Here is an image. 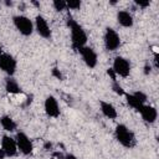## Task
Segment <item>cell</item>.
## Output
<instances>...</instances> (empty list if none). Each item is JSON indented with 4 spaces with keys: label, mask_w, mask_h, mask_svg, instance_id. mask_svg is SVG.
Wrapping results in <instances>:
<instances>
[{
    "label": "cell",
    "mask_w": 159,
    "mask_h": 159,
    "mask_svg": "<svg viewBox=\"0 0 159 159\" xmlns=\"http://www.w3.org/2000/svg\"><path fill=\"white\" fill-rule=\"evenodd\" d=\"M67 25L71 30V42H72V48L76 51H80L87 42V35L83 30V27L75 21L72 17H68Z\"/></svg>",
    "instance_id": "1"
},
{
    "label": "cell",
    "mask_w": 159,
    "mask_h": 159,
    "mask_svg": "<svg viewBox=\"0 0 159 159\" xmlns=\"http://www.w3.org/2000/svg\"><path fill=\"white\" fill-rule=\"evenodd\" d=\"M114 135H116V139L118 140L119 144H122L123 147L130 149L133 147H135L137 144V139H135V135L132 130H129L124 124H118L114 129Z\"/></svg>",
    "instance_id": "2"
},
{
    "label": "cell",
    "mask_w": 159,
    "mask_h": 159,
    "mask_svg": "<svg viewBox=\"0 0 159 159\" xmlns=\"http://www.w3.org/2000/svg\"><path fill=\"white\" fill-rule=\"evenodd\" d=\"M12 22H14L16 30L21 35H24V36H30L32 34V31H34V24H32V21L29 17L24 16V15H16V16H14L12 17Z\"/></svg>",
    "instance_id": "3"
},
{
    "label": "cell",
    "mask_w": 159,
    "mask_h": 159,
    "mask_svg": "<svg viewBox=\"0 0 159 159\" xmlns=\"http://www.w3.org/2000/svg\"><path fill=\"white\" fill-rule=\"evenodd\" d=\"M104 46L108 51H116L119 46H120V39L119 35L117 34L116 30H113L112 27H107L104 31Z\"/></svg>",
    "instance_id": "4"
},
{
    "label": "cell",
    "mask_w": 159,
    "mask_h": 159,
    "mask_svg": "<svg viewBox=\"0 0 159 159\" xmlns=\"http://www.w3.org/2000/svg\"><path fill=\"white\" fill-rule=\"evenodd\" d=\"M116 73V76H120L123 78L128 77L130 73V63L127 58L122 57V56H117L113 61V68H112Z\"/></svg>",
    "instance_id": "5"
},
{
    "label": "cell",
    "mask_w": 159,
    "mask_h": 159,
    "mask_svg": "<svg viewBox=\"0 0 159 159\" xmlns=\"http://www.w3.org/2000/svg\"><path fill=\"white\" fill-rule=\"evenodd\" d=\"M15 140H16L17 150H20L24 155H29V154L32 153V150H34L32 142L30 140V138L24 132H17L16 137H15Z\"/></svg>",
    "instance_id": "6"
},
{
    "label": "cell",
    "mask_w": 159,
    "mask_h": 159,
    "mask_svg": "<svg viewBox=\"0 0 159 159\" xmlns=\"http://www.w3.org/2000/svg\"><path fill=\"white\" fill-rule=\"evenodd\" d=\"M16 66H17V62L14 56H11L10 53H4V52L0 55V70H2L10 77L15 73Z\"/></svg>",
    "instance_id": "7"
},
{
    "label": "cell",
    "mask_w": 159,
    "mask_h": 159,
    "mask_svg": "<svg viewBox=\"0 0 159 159\" xmlns=\"http://www.w3.org/2000/svg\"><path fill=\"white\" fill-rule=\"evenodd\" d=\"M1 149L6 154V157H15L17 154V145L15 138L9 135H4L1 139Z\"/></svg>",
    "instance_id": "8"
},
{
    "label": "cell",
    "mask_w": 159,
    "mask_h": 159,
    "mask_svg": "<svg viewBox=\"0 0 159 159\" xmlns=\"http://www.w3.org/2000/svg\"><path fill=\"white\" fill-rule=\"evenodd\" d=\"M35 30L37 31V34L43 37V39H50L51 37V30H50V26L47 24V21L45 20L43 16L41 15H37L36 19H35Z\"/></svg>",
    "instance_id": "9"
},
{
    "label": "cell",
    "mask_w": 159,
    "mask_h": 159,
    "mask_svg": "<svg viewBox=\"0 0 159 159\" xmlns=\"http://www.w3.org/2000/svg\"><path fill=\"white\" fill-rule=\"evenodd\" d=\"M80 53H81V56H82L83 62H84L89 68H94V67H96V65H97V53L94 52L93 48L87 47V46H83V47L80 50Z\"/></svg>",
    "instance_id": "10"
},
{
    "label": "cell",
    "mask_w": 159,
    "mask_h": 159,
    "mask_svg": "<svg viewBox=\"0 0 159 159\" xmlns=\"http://www.w3.org/2000/svg\"><path fill=\"white\" fill-rule=\"evenodd\" d=\"M45 112L48 117H52V118H56L60 116V107H58V102L57 99L53 97V96H48L46 99H45Z\"/></svg>",
    "instance_id": "11"
},
{
    "label": "cell",
    "mask_w": 159,
    "mask_h": 159,
    "mask_svg": "<svg viewBox=\"0 0 159 159\" xmlns=\"http://www.w3.org/2000/svg\"><path fill=\"white\" fill-rule=\"evenodd\" d=\"M140 114H142V118L144 122L152 124L157 120V117H158V112L157 109L153 107V106H143V108L140 109Z\"/></svg>",
    "instance_id": "12"
},
{
    "label": "cell",
    "mask_w": 159,
    "mask_h": 159,
    "mask_svg": "<svg viewBox=\"0 0 159 159\" xmlns=\"http://www.w3.org/2000/svg\"><path fill=\"white\" fill-rule=\"evenodd\" d=\"M99 106H101V112H102V114L104 117H107L109 119H116L117 118V109L114 108L113 104H111L109 102L102 101L99 103Z\"/></svg>",
    "instance_id": "13"
},
{
    "label": "cell",
    "mask_w": 159,
    "mask_h": 159,
    "mask_svg": "<svg viewBox=\"0 0 159 159\" xmlns=\"http://www.w3.org/2000/svg\"><path fill=\"white\" fill-rule=\"evenodd\" d=\"M117 21L123 27L133 26V16L128 11H118L117 12Z\"/></svg>",
    "instance_id": "14"
},
{
    "label": "cell",
    "mask_w": 159,
    "mask_h": 159,
    "mask_svg": "<svg viewBox=\"0 0 159 159\" xmlns=\"http://www.w3.org/2000/svg\"><path fill=\"white\" fill-rule=\"evenodd\" d=\"M5 89H6V92L12 93V94L22 93L21 87L19 86V83L16 82V80H14L12 77H7V78L5 80Z\"/></svg>",
    "instance_id": "15"
},
{
    "label": "cell",
    "mask_w": 159,
    "mask_h": 159,
    "mask_svg": "<svg viewBox=\"0 0 159 159\" xmlns=\"http://www.w3.org/2000/svg\"><path fill=\"white\" fill-rule=\"evenodd\" d=\"M0 124L6 132H14L16 129V123L10 116H2L0 118Z\"/></svg>",
    "instance_id": "16"
},
{
    "label": "cell",
    "mask_w": 159,
    "mask_h": 159,
    "mask_svg": "<svg viewBox=\"0 0 159 159\" xmlns=\"http://www.w3.org/2000/svg\"><path fill=\"white\" fill-rule=\"evenodd\" d=\"M124 96H125V99H127V103L133 108V109H135V111H138V112H140V109L143 108V106H144V103H142L140 101H138L134 96H133V93H124Z\"/></svg>",
    "instance_id": "17"
},
{
    "label": "cell",
    "mask_w": 159,
    "mask_h": 159,
    "mask_svg": "<svg viewBox=\"0 0 159 159\" xmlns=\"http://www.w3.org/2000/svg\"><path fill=\"white\" fill-rule=\"evenodd\" d=\"M66 5H67V9H71V10H80L82 2L80 0H70V1H66Z\"/></svg>",
    "instance_id": "18"
},
{
    "label": "cell",
    "mask_w": 159,
    "mask_h": 159,
    "mask_svg": "<svg viewBox=\"0 0 159 159\" xmlns=\"http://www.w3.org/2000/svg\"><path fill=\"white\" fill-rule=\"evenodd\" d=\"M52 5H53V7H55L56 11H62V10H66L67 9L66 1H63V0H55L52 2Z\"/></svg>",
    "instance_id": "19"
},
{
    "label": "cell",
    "mask_w": 159,
    "mask_h": 159,
    "mask_svg": "<svg viewBox=\"0 0 159 159\" xmlns=\"http://www.w3.org/2000/svg\"><path fill=\"white\" fill-rule=\"evenodd\" d=\"M133 96H134L138 101H140L142 103H144V102L147 101V96H145V93H143V92H140V91L134 92V93H133Z\"/></svg>",
    "instance_id": "20"
},
{
    "label": "cell",
    "mask_w": 159,
    "mask_h": 159,
    "mask_svg": "<svg viewBox=\"0 0 159 159\" xmlns=\"http://www.w3.org/2000/svg\"><path fill=\"white\" fill-rule=\"evenodd\" d=\"M112 88H113V91H114L116 93H118V94H124L123 88L119 86V83H118L117 81H113V86H112Z\"/></svg>",
    "instance_id": "21"
},
{
    "label": "cell",
    "mask_w": 159,
    "mask_h": 159,
    "mask_svg": "<svg viewBox=\"0 0 159 159\" xmlns=\"http://www.w3.org/2000/svg\"><path fill=\"white\" fill-rule=\"evenodd\" d=\"M135 4L138 5V6H140V7H147V6H149V0H147V1H142V0H135Z\"/></svg>",
    "instance_id": "22"
},
{
    "label": "cell",
    "mask_w": 159,
    "mask_h": 159,
    "mask_svg": "<svg viewBox=\"0 0 159 159\" xmlns=\"http://www.w3.org/2000/svg\"><path fill=\"white\" fill-rule=\"evenodd\" d=\"M52 73H53V76H56V77H57L58 80H61V73H60V72H58V71H57L56 68H53V71H52Z\"/></svg>",
    "instance_id": "23"
},
{
    "label": "cell",
    "mask_w": 159,
    "mask_h": 159,
    "mask_svg": "<svg viewBox=\"0 0 159 159\" xmlns=\"http://www.w3.org/2000/svg\"><path fill=\"white\" fill-rule=\"evenodd\" d=\"M150 68H152V67H150V65H145V67H144V73H145V75H148V73L150 72Z\"/></svg>",
    "instance_id": "24"
},
{
    "label": "cell",
    "mask_w": 159,
    "mask_h": 159,
    "mask_svg": "<svg viewBox=\"0 0 159 159\" xmlns=\"http://www.w3.org/2000/svg\"><path fill=\"white\" fill-rule=\"evenodd\" d=\"M63 159H77V158H76V157H75L73 154H66Z\"/></svg>",
    "instance_id": "25"
},
{
    "label": "cell",
    "mask_w": 159,
    "mask_h": 159,
    "mask_svg": "<svg viewBox=\"0 0 159 159\" xmlns=\"http://www.w3.org/2000/svg\"><path fill=\"white\" fill-rule=\"evenodd\" d=\"M4 158H6V154L4 153L2 149H0V159H4Z\"/></svg>",
    "instance_id": "26"
},
{
    "label": "cell",
    "mask_w": 159,
    "mask_h": 159,
    "mask_svg": "<svg viewBox=\"0 0 159 159\" xmlns=\"http://www.w3.org/2000/svg\"><path fill=\"white\" fill-rule=\"evenodd\" d=\"M5 4H6L7 6H11V5H12V2H11V1H5Z\"/></svg>",
    "instance_id": "27"
}]
</instances>
